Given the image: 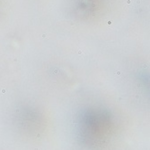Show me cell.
I'll use <instances>...</instances> for the list:
<instances>
[{
  "instance_id": "cell-1",
  "label": "cell",
  "mask_w": 150,
  "mask_h": 150,
  "mask_svg": "<svg viewBox=\"0 0 150 150\" xmlns=\"http://www.w3.org/2000/svg\"><path fill=\"white\" fill-rule=\"evenodd\" d=\"M42 38H43V39H45V38L47 39V38H48V35H47V34H42Z\"/></svg>"
},
{
  "instance_id": "cell-2",
  "label": "cell",
  "mask_w": 150,
  "mask_h": 150,
  "mask_svg": "<svg viewBox=\"0 0 150 150\" xmlns=\"http://www.w3.org/2000/svg\"><path fill=\"white\" fill-rule=\"evenodd\" d=\"M6 89H2V90H1V92H2L3 94H5V93H6Z\"/></svg>"
},
{
  "instance_id": "cell-3",
  "label": "cell",
  "mask_w": 150,
  "mask_h": 150,
  "mask_svg": "<svg viewBox=\"0 0 150 150\" xmlns=\"http://www.w3.org/2000/svg\"><path fill=\"white\" fill-rule=\"evenodd\" d=\"M82 53H83V51L79 50V51H78V54H82Z\"/></svg>"
},
{
  "instance_id": "cell-4",
  "label": "cell",
  "mask_w": 150,
  "mask_h": 150,
  "mask_svg": "<svg viewBox=\"0 0 150 150\" xmlns=\"http://www.w3.org/2000/svg\"><path fill=\"white\" fill-rule=\"evenodd\" d=\"M116 74H117V75H120V72H117Z\"/></svg>"
},
{
  "instance_id": "cell-5",
  "label": "cell",
  "mask_w": 150,
  "mask_h": 150,
  "mask_svg": "<svg viewBox=\"0 0 150 150\" xmlns=\"http://www.w3.org/2000/svg\"><path fill=\"white\" fill-rule=\"evenodd\" d=\"M108 24H112V21H108Z\"/></svg>"
}]
</instances>
